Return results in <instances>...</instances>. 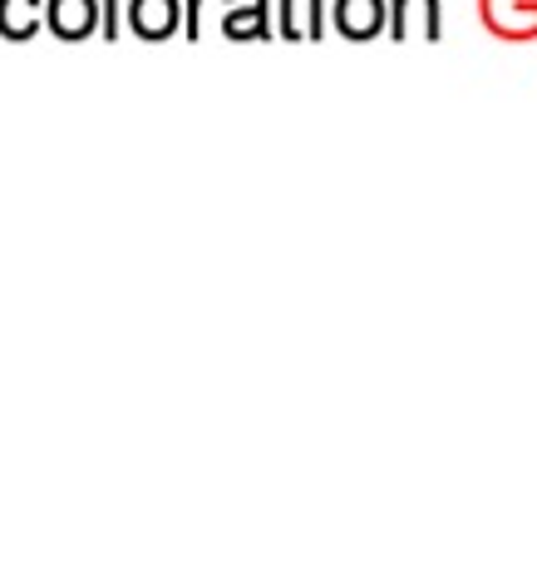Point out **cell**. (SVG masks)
<instances>
[{"label":"cell","instance_id":"8992f818","mask_svg":"<svg viewBox=\"0 0 537 561\" xmlns=\"http://www.w3.org/2000/svg\"><path fill=\"white\" fill-rule=\"evenodd\" d=\"M99 15H104V35H118V5H114V0H104V10H99Z\"/></svg>","mask_w":537,"mask_h":561},{"label":"cell","instance_id":"5b68a950","mask_svg":"<svg viewBox=\"0 0 537 561\" xmlns=\"http://www.w3.org/2000/svg\"><path fill=\"white\" fill-rule=\"evenodd\" d=\"M227 35H266V5L262 0H227Z\"/></svg>","mask_w":537,"mask_h":561},{"label":"cell","instance_id":"6da1fadb","mask_svg":"<svg viewBox=\"0 0 537 561\" xmlns=\"http://www.w3.org/2000/svg\"><path fill=\"white\" fill-rule=\"evenodd\" d=\"M45 25L59 39H84L99 25V0H49L45 5Z\"/></svg>","mask_w":537,"mask_h":561},{"label":"cell","instance_id":"277c9868","mask_svg":"<svg viewBox=\"0 0 537 561\" xmlns=\"http://www.w3.org/2000/svg\"><path fill=\"white\" fill-rule=\"evenodd\" d=\"M335 20H341L345 35L365 39V35H375V30L385 25V5H380V0H341Z\"/></svg>","mask_w":537,"mask_h":561},{"label":"cell","instance_id":"7a4b0ae2","mask_svg":"<svg viewBox=\"0 0 537 561\" xmlns=\"http://www.w3.org/2000/svg\"><path fill=\"white\" fill-rule=\"evenodd\" d=\"M178 0H128V25L144 39H168L178 30Z\"/></svg>","mask_w":537,"mask_h":561},{"label":"cell","instance_id":"3957f363","mask_svg":"<svg viewBox=\"0 0 537 561\" xmlns=\"http://www.w3.org/2000/svg\"><path fill=\"white\" fill-rule=\"evenodd\" d=\"M45 20V5L39 0H0V35L5 39H30Z\"/></svg>","mask_w":537,"mask_h":561}]
</instances>
